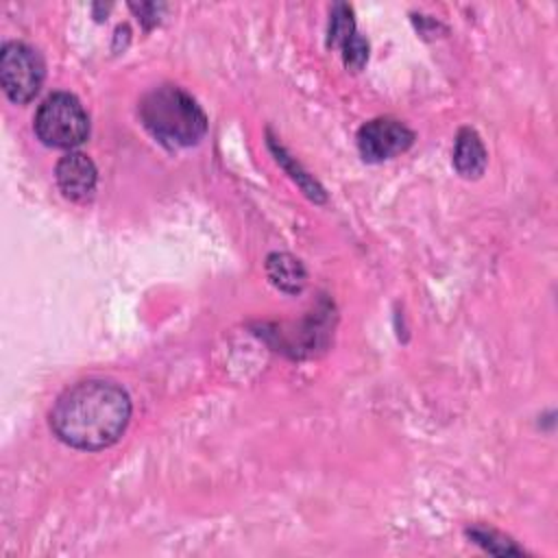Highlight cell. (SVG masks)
Listing matches in <instances>:
<instances>
[{
    "label": "cell",
    "mask_w": 558,
    "mask_h": 558,
    "mask_svg": "<svg viewBox=\"0 0 558 558\" xmlns=\"http://www.w3.org/2000/svg\"><path fill=\"white\" fill-rule=\"evenodd\" d=\"M353 35H355V28H353L351 9L347 4H336L331 13V24H329V44L344 46V41Z\"/></svg>",
    "instance_id": "cell-9"
},
{
    "label": "cell",
    "mask_w": 558,
    "mask_h": 558,
    "mask_svg": "<svg viewBox=\"0 0 558 558\" xmlns=\"http://www.w3.org/2000/svg\"><path fill=\"white\" fill-rule=\"evenodd\" d=\"M131 418L126 390L107 379H85L65 388L50 410V429L74 449L98 451L113 445Z\"/></svg>",
    "instance_id": "cell-1"
},
{
    "label": "cell",
    "mask_w": 558,
    "mask_h": 558,
    "mask_svg": "<svg viewBox=\"0 0 558 558\" xmlns=\"http://www.w3.org/2000/svg\"><path fill=\"white\" fill-rule=\"evenodd\" d=\"M469 536L490 554H521V549L514 547L508 538H501L490 530H471Z\"/></svg>",
    "instance_id": "cell-10"
},
{
    "label": "cell",
    "mask_w": 558,
    "mask_h": 558,
    "mask_svg": "<svg viewBox=\"0 0 558 558\" xmlns=\"http://www.w3.org/2000/svg\"><path fill=\"white\" fill-rule=\"evenodd\" d=\"M33 129L46 146L72 148L87 140L89 118L76 96L57 92L39 105Z\"/></svg>",
    "instance_id": "cell-3"
},
{
    "label": "cell",
    "mask_w": 558,
    "mask_h": 558,
    "mask_svg": "<svg viewBox=\"0 0 558 558\" xmlns=\"http://www.w3.org/2000/svg\"><path fill=\"white\" fill-rule=\"evenodd\" d=\"M142 124L170 148L192 146L207 131L205 111L177 85H159L140 102Z\"/></svg>",
    "instance_id": "cell-2"
},
{
    "label": "cell",
    "mask_w": 558,
    "mask_h": 558,
    "mask_svg": "<svg viewBox=\"0 0 558 558\" xmlns=\"http://www.w3.org/2000/svg\"><path fill=\"white\" fill-rule=\"evenodd\" d=\"M453 166L456 170L466 179H477L486 168V150L480 140V135L464 126L460 129L456 137V150H453Z\"/></svg>",
    "instance_id": "cell-7"
},
{
    "label": "cell",
    "mask_w": 558,
    "mask_h": 558,
    "mask_svg": "<svg viewBox=\"0 0 558 558\" xmlns=\"http://www.w3.org/2000/svg\"><path fill=\"white\" fill-rule=\"evenodd\" d=\"M266 272H268V279L283 292H290V294H296L303 290L305 286V268L303 264L288 255V253H272L268 255L266 259Z\"/></svg>",
    "instance_id": "cell-8"
},
{
    "label": "cell",
    "mask_w": 558,
    "mask_h": 558,
    "mask_svg": "<svg viewBox=\"0 0 558 558\" xmlns=\"http://www.w3.org/2000/svg\"><path fill=\"white\" fill-rule=\"evenodd\" d=\"M57 185L70 201H85L96 190V166L94 161L83 153H68L59 159L57 170Z\"/></svg>",
    "instance_id": "cell-6"
},
{
    "label": "cell",
    "mask_w": 558,
    "mask_h": 558,
    "mask_svg": "<svg viewBox=\"0 0 558 558\" xmlns=\"http://www.w3.org/2000/svg\"><path fill=\"white\" fill-rule=\"evenodd\" d=\"M342 50H344V63H347V68H351V70H362V65L366 63V57H368V44H366L357 33L344 41Z\"/></svg>",
    "instance_id": "cell-11"
},
{
    "label": "cell",
    "mask_w": 558,
    "mask_h": 558,
    "mask_svg": "<svg viewBox=\"0 0 558 558\" xmlns=\"http://www.w3.org/2000/svg\"><path fill=\"white\" fill-rule=\"evenodd\" d=\"M414 140V133L399 120L375 118L360 126L357 148L366 161H384L403 153Z\"/></svg>",
    "instance_id": "cell-5"
},
{
    "label": "cell",
    "mask_w": 558,
    "mask_h": 558,
    "mask_svg": "<svg viewBox=\"0 0 558 558\" xmlns=\"http://www.w3.org/2000/svg\"><path fill=\"white\" fill-rule=\"evenodd\" d=\"M46 76L41 54L22 41H7L0 50V81L4 94L24 105L39 92Z\"/></svg>",
    "instance_id": "cell-4"
}]
</instances>
